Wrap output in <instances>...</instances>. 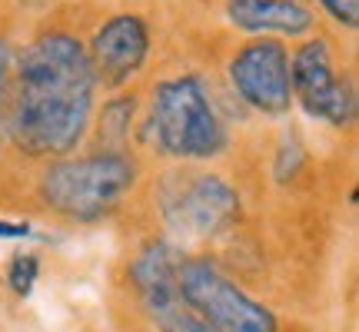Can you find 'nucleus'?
<instances>
[{"label": "nucleus", "mask_w": 359, "mask_h": 332, "mask_svg": "<svg viewBox=\"0 0 359 332\" xmlns=\"http://www.w3.org/2000/svg\"><path fill=\"white\" fill-rule=\"evenodd\" d=\"M97 77L87 47L70 34L34 40L17 64L7 113L11 140L30 156H67L87 133Z\"/></svg>", "instance_id": "nucleus-1"}, {"label": "nucleus", "mask_w": 359, "mask_h": 332, "mask_svg": "<svg viewBox=\"0 0 359 332\" xmlns=\"http://www.w3.org/2000/svg\"><path fill=\"white\" fill-rule=\"evenodd\" d=\"M147 137L177 160H213L226 150V127L200 77H173L154 87Z\"/></svg>", "instance_id": "nucleus-2"}, {"label": "nucleus", "mask_w": 359, "mask_h": 332, "mask_svg": "<svg viewBox=\"0 0 359 332\" xmlns=\"http://www.w3.org/2000/svg\"><path fill=\"white\" fill-rule=\"evenodd\" d=\"M133 183H137L133 160L103 150L53 163L40 179V196L53 213L74 223H100L120 209Z\"/></svg>", "instance_id": "nucleus-3"}, {"label": "nucleus", "mask_w": 359, "mask_h": 332, "mask_svg": "<svg viewBox=\"0 0 359 332\" xmlns=\"http://www.w3.org/2000/svg\"><path fill=\"white\" fill-rule=\"evenodd\" d=\"M180 293L213 332H276V316L226 279L210 259H183Z\"/></svg>", "instance_id": "nucleus-4"}, {"label": "nucleus", "mask_w": 359, "mask_h": 332, "mask_svg": "<svg viewBox=\"0 0 359 332\" xmlns=\"http://www.w3.org/2000/svg\"><path fill=\"white\" fill-rule=\"evenodd\" d=\"M183 249L167 240H154L137 253L130 263V282L137 286L140 306L147 319L160 332H213L206 326L180 293V266H183Z\"/></svg>", "instance_id": "nucleus-5"}, {"label": "nucleus", "mask_w": 359, "mask_h": 332, "mask_svg": "<svg viewBox=\"0 0 359 332\" xmlns=\"http://www.w3.org/2000/svg\"><path fill=\"white\" fill-rule=\"evenodd\" d=\"M290 87L293 100L316 120L333 127H349L356 116V90L346 77H339L330 57L326 40H306L290 60Z\"/></svg>", "instance_id": "nucleus-6"}, {"label": "nucleus", "mask_w": 359, "mask_h": 332, "mask_svg": "<svg viewBox=\"0 0 359 332\" xmlns=\"http://www.w3.org/2000/svg\"><path fill=\"white\" fill-rule=\"evenodd\" d=\"M240 213V196L223 177H190L163 193V219L177 236L210 240Z\"/></svg>", "instance_id": "nucleus-7"}, {"label": "nucleus", "mask_w": 359, "mask_h": 332, "mask_svg": "<svg viewBox=\"0 0 359 332\" xmlns=\"http://www.w3.org/2000/svg\"><path fill=\"white\" fill-rule=\"evenodd\" d=\"M233 90L250 103L253 110L266 116H280L293 106V87H290V53L280 40L259 37L246 43L230 60Z\"/></svg>", "instance_id": "nucleus-8"}, {"label": "nucleus", "mask_w": 359, "mask_h": 332, "mask_svg": "<svg viewBox=\"0 0 359 332\" xmlns=\"http://www.w3.org/2000/svg\"><path fill=\"white\" fill-rule=\"evenodd\" d=\"M150 53V34L140 17H114L93 34V43L87 47L93 77L107 87H123L137 70L143 67Z\"/></svg>", "instance_id": "nucleus-9"}, {"label": "nucleus", "mask_w": 359, "mask_h": 332, "mask_svg": "<svg viewBox=\"0 0 359 332\" xmlns=\"http://www.w3.org/2000/svg\"><path fill=\"white\" fill-rule=\"evenodd\" d=\"M226 20L243 34L303 37L313 30V13L299 0H226Z\"/></svg>", "instance_id": "nucleus-10"}, {"label": "nucleus", "mask_w": 359, "mask_h": 332, "mask_svg": "<svg viewBox=\"0 0 359 332\" xmlns=\"http://www.w3.org/2000/svg\"><path fill=\"white\" fill-rule=\"evenodd\" d=\"M40 276V259L34 253H17L11 259V269H7V282L17 296H30L34 293V282Z\"/></svg>", "instance_id": "nucleus-11"}, {"label": "nucleus", "mask_w": 359, "mask_h": 332, "mask_svg": "<svg viewBox=\"0 0 359 332\" xmlns=\"http://www.w3.org/2000/svg\"><path fill=\"white\" fill-rule=\"evenodd\" d=\"M320 4L326 7V13H330L333 20H339L343 27H349V30L359 27V0H320Z\"/></svg>", "instance_id": "nucleus-12"}, {"label": "nucleus", "mask_w": 359, "mask_h": 332, "mask_svg": "<svg viewBox=\"0 0 359 332\" xmlns=\"http://www.w3.org/2000/svg\"><path fill=\"white\" fill-rule=\"evenodd\" d=\"M7 67H11V50L0 40V137H4V110H7Z\"/></svg>", "instance_id": "nucleus-13"}, {"label": "nucleus", "mask_w": 359, "mask_h": 332, "mask_svg": "<svg viewBox=\"0 0 359 332\" xmlns=\"http://www.w3.org/2000/svg\"><path fill=\"white\" fill-rule=\"evenodd\" d=\"M30 226L27 223H11V219H0V240H27Z\"/></svg>", "instance_id": "nucleus-14"}, {"label": "nucleus", "mask_w": 359, "mask_h": 332, "mask_svg": "<svg viewBox=\"0 0 359 332\" xmlns=\"http://www.w3.org/2000/svg\"><path fill=\"white\" fill-rule=\"evenodd\" d=\"M20 4H30V7H37V4H47V0H20Z\"/></svg>", "instance_id": "nucleus-15"}]
</instances>
